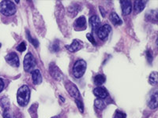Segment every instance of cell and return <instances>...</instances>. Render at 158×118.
Here are the masks:
<instances>
[{"label": "cell", "instance_id": "obj_1", "mask_svg": "<svg viewBox=\"0 0 158 118\" xmlns=\"http://www.w3.org/2000/svg\"><path fill=\"white\" fill-rule=\"evenodd\" d=\"M30 99V89L27 85H23L20 87L17 93V102L21 106L28 105Z\"/></svg>", "mask_w": 158, "mask_h": 118}, {"label": "cell", "instance_id": "obj_2", "mask_svg": "<svg viewBox=\"0 0 158 118\" xmlns=\"http://www.w3.org/2000/svg\"><path fill=\"white\" fill-rule=\"evenodd\" d=\"M16 6L11 1H3L0 3V12L3 15L10 17L16 13Z\"/></svg>", "mask_w": 158, "mask_h": 118}, {"label": "cell", "instance_id": "obj_3", "mask_svg": "<svg viewBox=\"0 0 158 118\" xmlns=\"http://www.w3.org/2000/svg\"><path fill=\"white\" fill-rule=\"evenodd\" d=\"M86 62L80 59L74 63V66H73V75L75 78L79 79L82 77V76L84 75L85 72L86 70Z\"/></svg>", "mask_w": 158, "mask_h": 118}, {"label": "cell", "instance_id": "obj_4", "mask_svg": "<svg viewBox=\"0 0 158 118\" xmlns=\"http://www.w3.org/2000/svg\"><path fill=\"white\" fill-rule=\"evenodd\" d=\"M23 64H24V69L26 72L29 73L33 71L34 68L36 65V61L34 56L31 53H28L24 58Z\"/></svg>", "mask_w": 158, "mask_h": 118}, {"label": "cell", "instance_id": "obj_5", "mask_svg": "<svg viewBox=\"0 0 158 118\" xmlns=\"http://www.w3.org/2000/svg\"><path fill=\"white\" fill-rule=\"evenodd\" d=\"M49 72H50V74L52 75V77L55 80L60 81V80H63V73L58 69V66H56V65L55 63H51L50 64V65H49Z\"/></svg>", "mask_w": 158, "mask_h": 118}, {"label": "cell", "instance_id": "obj_6", "mask_svg": "<svg viewBox=\"0 0 158 118\" xmlns=\"http://www.w3.org/2000/svg\"><path fill=\"white\" fill-rule=\"evenodd\" d=\"M5 58H6L7 63L11 66H13V67H18L19 66V57L15 52H12V53L8 54Z\"/></svg>", "mask_w": 158, "mask_h": 118}, {"label": "cell", "instance_id": "obj_7", "mask_svg": "<svg viewBox=\"0 0 158 118\" xmlns=\"http://www.w3.org/2000/svg\"><path fill=\"white\" fill-rule=\"evenodd\" d=\"M111 31H112L111 26L108 25H104L100 27L99 29L97 30V35L100 39L105 40L108 37Z\"/></svg>", "mask_w": 158, "mask_h": 118}, {"label": "cell", "instance_id": "obj_8", "mask_svg": "<svg viewBox=\"0 0 158 118\" xmlns=\"http://www.w3.org/2000/svg\"><path fill=\"white\" fill-rule=\"evenodd\" d=\"M65 87L67 90L68 93L71 95L72 97H74L75 99H77L80 97V92L77 89V87L72 82H69L68 81L67 83L65 84Z\"/></svg>", "mask_w": 158, "mask_h": 118}, {"label": "cell", "instance_id": "obj_9", "mask_svg": "<svg viewBox=\"0 0 158 118\" xmlns=\"http://www.w3.org/2000/svg\"><path fill=\"white\" fill-rule=\"evenodd\" d=\"M123 15H128L132 11V3L130 1H120Z\"/></svg>", "mask_w": 158, "mask_h": 118}, {"label": "cell", "instance_id": "obj_10", "mask_svg": "<svg viewBox=\"0 0 158 118\" xmlns=\"http://www.w3.org/2000/svg\"><path fill=\"white\" fill-rule=\"evenodd\" d=\"M66 48L67 49L68 51H70L71 52H77L79 50H81L82 48V43L81 42L78 41L77 39H74L72 42V43L71 45H67Z\"/></svg>", "mask_w": 158, "mask_h": 118}, {"label": "cell", "instance_id": "obj_11", "mask_svg": "<svg viewBox=\"0 0 158 118\" xmlns=\"http://www.w3.org/2000/svg\"><path fill=\"white\" fill-rule=\"evenodd\" d=\"M93 94L95 95L98 97V99H106L108 95V92L107 91V90L103 87H97L93 90Z\"/></svg>", "mask_w": 158, "mask_h": 118}, {"label": "cell", "instance_id": "obj_12", "mask_svg": "<svg viewBox=\"0 0 158 118\" xmlns=\"http://www.w3.org/2000/svg\"><path fill=\"white\" fill-rule=\"evenodd\" d=\"M89 22L90 24L91 28H92V30L95 32V31H97L99 28H100V20L99 18V17L97 16V15H93L92 16L89 18Z\"/></svg>", "mask_w": 158, "mask_h": 118}, {"label": "cell", "instance_id": "obj_13", "mask_svg": "<svg viewBox=\"0 0 158 118\" xmlns=\"http://www.w3.org/2000/svg\"><path fill=\"white\" fill-rule=\"evenodd\" d=\"M32 78L34 84H40L42 82V77L39 69H34L32 71Z\"/></svg>", "mask_w": 158, "mask_h": 118}, {"label": "cell", "instance_id": "obj_14", "mask_svg": "<svg viewBox=\"0 0 158 118\" xmlns=\"http://www.w3.org/2000/svg\"><path fill=\"white\" fill-rule=\"evenodd\" d=\"M157 103H158V94L156 92L151 96V98L149 99L148 102V105L151 109H155L157 108Z\"/></svg>", "mask_w": 158, "mask_h": 118}, {"label": "cell", "instance_id": "obj_15", "mask_svg": "<svg viewBox=\"0 0 158 118\" xmlns=\"http://www.w3.org/2000/svg\"><path fill=\"white\" fill-rule=\"evenodd\" d=\"M74 25L76 28H79V29H85V25H86V19H85V17L84 16L78 17L74 21Z\"/></svg>", "mask_w": 158, "mask_h": 118}, {"label": "cell", "instance_id": "obj_16", "mask_svg": "<svg viewBox=\"0 0 158 118\" xmlns=\"http://www.w3.org/2000/svg\"><path fill=\"white\" fill-rule=\"evenodd\" d=\"M145 4H146V1H135L134 3V8L135 13H139L142 12L145 8Z\"/></svg>", "mask_w": 158, "mask_h": 118}, {"label": "cell", "instance_id": "obj_17", "mask_svg": "<svg viewBox=\"0 0 158 118\" xmlns=\"http://www.w3.org/2000/svg\"><path fill=\"white\" fill-rule=\"evenodd\" d=\"M110 21L114 25H120L123 24L122 20L120 19V17L118 16V14L115 12H112L110 15Z\"/></svg>", "mask_w": 158, "mask_h": 118}, {"label": "cell", "instance_id": "obj_18", "mask_svg": "<svg viewBox=\"0 0 158 118\" xmlns=\"http://www.w3.org/2000/svg\"><path fill=\"white\" fill-rule=\"evenodd\" d=\"M105 80H106V77H104V75H102V74L97 75L94 77V83L98 87L101 86L105 82Z\"/></svg>", "mask_w": 158, "mask_h": 118}, {"label": "cell", "instance_id": "obj_19", "mask_svg": "<svg viewBox=\"0 0 158 118\" xmlns=\"http://www.w3.org/2000/svg\"><path fill=\"white\" fill-rule=\"evenodd\" d=\"M157 78L158 74L157 72H152L149 78V82L151 85H157Z\"/></svg>", "mask_w": 158, "mask_h": 118}, {"label": "cell", "instance_id": "obj_20", "mask_svg": "<svg viewBox=\"0 0 158 118\" xmlns=\"http://www.w3.org/2000/svg\"><path fill=\"white\" fill-rule=\"evenodd\" d=\"M94 105L99 109H104L106 107V103L104 102L103 99H97L94 102Z\"/></svg>", "mask_w": 158, "mask_h": 118}, {"label": "cell", "instance_id": "obj_21", "mask_svg": "<svg viewBox=\"0 0 158 118\" xmlns=\"http://www.w3.org/2000/svg\"><path fill=\"white\" fill-rule=\"evenodd\" d=\"M0 105H1V107L4 110L8 109L10 108V101H9V99L6 98V97L3 98V99H1V101H0Z\"/></svg>", "mask_w": 158, "mask_h": 118}, {"label": "cell", "instance_id": "obj_22", "mask_svg": "<svg viewBox=\"0 0 158 118\" xmlns=\"http://www.w3.org/2000/svg\"><path fill=\"white\" fill-rule=\"evenodd\" d=\"M27 37H28V39H29V41L30 42V43H32V44L33 45V46H34L36 48L38 47V46H39V42L37 41V40H36V39L32 38V36L30 35V33H29V32L28 31V30H27Z\"/></svg>", "mask_w": 158, "mask_h": 118}, {"label": "cell", "instance_id": "obj_23", "mask_svg": "<svg viewBox=\"0 0 158 118\" xmlns=\"http://www.w3.org/2000/svg\"><path fill=\"white\" fill-rule=\"evenodd\" d=\"M126 114L125 113L123 112L120 111V110H116L115 114H114V117L113 118H126Z\"/></svg>", "mask_w": 158, "mask_h": 118}, {"label": "cell", "instance_id": "obj_24", "mask_svg": "<svg viewBox=\"0 0 158 118\" xmlns=\"http://www.w3.org/2000/svg\"><path fill=\"white\" fill-rule=\"evenodd\" d=\"M75 103H76V105H77V108L79 109L80 113H82L84 112V105H83L82 102L80 101V100H78V99H75Z\"/></svg>", "mask_w": 158, "mask_h": 118}, {"label": "cell", "instance_id": "obj_25", "mask_svg": "<svg viewBox=\"0 0 158 118\" xmlns=\"http://www.w3.org/2000/svg\"><path fill=\"white\" fill-rule=\"evenodd\" d=\"M17 51H20V52H24L26 50V42H22L17 47Z\"/></svg>", "mask_w": 158, "mask_h": 118}, {"label": "cell", "instance_id": "obj_26", "mask_svg": "<svg viewBox=\"0 0 158 118\" xmlns=\"http://www.w3.org/2000/svg\"><path fill=\"white\" fill-rule=\"evenodd\" d=\"M3 118H14V117H13V113H12V112L10 111V109H6V110H4Z\"/></svg>", "mask_w": 158, "mask_h": 118}, {"label": "cell", "instance_id": "obj_27", "mask_svg": "<svg viewBox=\"0 0 158 118\" xmlns=\"http://www.w3.org/2000/svg\"><path fill=\"white\" fill-rule=\"evenodd\" d=\"M146 57H147V60L149 63H151L153 61V53L151 52L150 50H148L146 51Z\"/></svg>", "mask_w": 158, "mask_h": 118}, {"label": "cell", "instance_id": "obj_28", "mask_svg": "<svg viewBox=\"0 0 158 118\" xmlns=\"http://www.w3.org/2000/svg\"><path fill=\"white\" fill-rule=\"evenodd\" d=\"M52 50L53 51V52H57L59 50V45L57 43V41H55L52 46Z\"/></svg>", "mask_w": 158, "mask_h": 118}, {"label": "cell", "instance_id": "obj_29", "mask_svg": "<svg viewBox=\"0 0 158 118\" xmlns=\"http://www.w3.org/2000/svg\"><path fill=\"white\" fill-rule=\"evenodd\" d=\"M86 37H87L88 40L91 43H93V45H96V41H95V39H94L93 36L92 35V34H90V33H88L87 35H86Z\"/></svg>", "mask_w": 158, "mask_h": 118}, {"label": "cell", "instance_id": "obj_30", "mask_svg": "<svg viewBox=\"0 0 158 118\" xmlns=\"http://www.w3.org/2000/svg\"><path fill=\"white\" fill-rule=\"evenodd\" d=\"M4 82L3 80H2V79H0V92H2L3 91V90L4 88Z\"/></svg>", "mask_w": 158, "mask_h": 118}, {"label": "cell", "instance_id": "obj_31", "mask_svg": "<svg viewBox=\"0 0 158 118\" xmlns=\"http://www.w3.org/2000/svg\"><path fill=\"white\" fill-rule=\"evenodd\" d=\"M100 12H102V13H102V14H103V17H104V9L101 7H100Z\"/></svg>", "mask_w": 158, "mask_h": 118}, {"label": "cell", "instance_id": "obj_32", "mask_svg": "<svg viewBox=\"0 0 158 118\" xmlns=\"http://www.w3.org/2000/svg\"><path fill=\"white\" fill-rule=\"evenodd\" d=\"M59 98L61 99V100H62V101H63V102H64L65 99H63V97H62V96H59Z\"/></svg>", "mask_w": 158, "mask_h": 118}, {"label": "cell", "instance_id": "obj_33", "mask_svg": "<svg viewBox=\"0 0 158 118\" xmlns=\"http://www.w3.org/2000/svg\"><path fill=\"white\" fill-rule=\"evenodd\" d=\"M52 118H60V117H59V116H55V117H53Z\"/></svg>", "mask_w": 158, "mask_h": 118}, {"label": "cell", "instance_id": "obj_34", "mask_svg": "<svg viewBox=\"0 0 158 118\" xmlns=\"http://www.w3.org/2000/svg\"><path fill=\"white\" fill-rule=\"evenodd\" d=\"M0 47H1V43H0Z\"/></svg>", "mask_w": 158, "mask_h": 118}]
</instances>
